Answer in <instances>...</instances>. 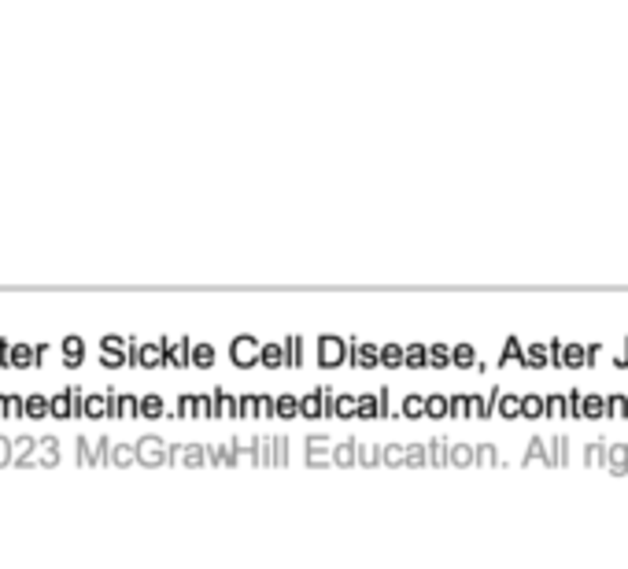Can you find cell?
Instances as JSON below:
<instances>
[{"instance_id": "obj_48", "label": "cell", "mask_w": 628, "mask_h": 569, "mask_svg": "<svg viewBox=\"0 0 628 569\" xmlns=\"http://www.w3.org/2000/svg\"><path fill=\"white\" fill-rule=\"evenodd\" d=\"M111 462H118V466H129V462H137V447L118 444V447H115V455H111Z\"/></svg>"}, {"instance_id": "obj_12", "label": "cell", "mask_w": 628, "mask_h": 569, "mask_svg": "<svg viewBox=\"0 0 628 569\" xmlns=\"http://www.w3.org/2000/svg\"><path fill=\"white\" fill-rule=\"evenodd\" d=\"M495 414H499L503 422H517L521 418V392H503L495 396Z\"/></svg>"}, {"instance_id": "obj_58", "label": "cell", "mask_w": 628, "mask_h": 569, "mask_svg": "<svg viewBox=\"0 0 628 569\" xmlns=\"http://www.w3.org/2000/svg\"><path fill=\"white\" fill-rule=\"evenodd\" d=\"M126 344H129V340H122V337H115V333H111V337H104V340H100V348H118V351H122Z\"/></svg>"}, {"instance_id": "obj_29", "label": "cell", "mask_w": 628, "mask_h": 569, "mask_svg": "<svg viewBox=\"0 0 628 569\" xmlns=\"http://www.w3.org/2000/svg\"><path fill=\"white\" fill-rule=\"evenodd\" d=\"M447 366H455L451 348H447V344H433L429 348V370H447Z\"/></svg>"}, {"instance_id": "obj_10", "label": "cell", "mask_w": 628, "mask_h": 569, "mask_svg": "<svg viewBox=\"0 0 628 569\" xmlns=\"http://www.w3.org/2000/svg\"><path fill=\"white\" fill-rule=\"evenodd\" d=\"M580 418H584V422L610 418V414H606V396H602V392H584V399H580Z\"/></svg>"}, {"instance_id": "obj_36", "label": "cell", "mask_w": 628, "mask_h": 569, "mask_svg": "<svg viewBox=\"0 0 628 569\" xmlns=\"http://www.w3.org/2000/svg\"><path fill=\"white\" fill-rule=\"evenodd\" d=\"M473 462H477V447H469V444L451 447V466H473Z\"/></svg>"}, {"instance_id": "obj_41", "label": "cell", "mask_w": 628, "mask_h": 569, "mask_svg": "<svg viewBox=\"0 0 628 569\" xmlns=\"http://www.w3.org/2000/svg\"><path fill=\"white\" fill-rule=\"evenodd\" d=\"M104 355H100V362H104V370H118V366H126L129 359H126V351H118V348H100Z\"/></svg>"}, {"instance_id": "obj_24", "label": "cell", "mask_w": 628, "mask_h": 569, "mask_svg": "<svg viewBox=\"0 0 628 569\" xmlns=\"http://www.w3.org/2000/svg\"><path fill=\"white\" fill-rule=\"evenodd\" d=\"M333 414H337V418H359V396H355V392H340Z\"/></svg>"}, {"instance_id": "obj_56", "label": "cell", "mask_w": 628, "mask_h": 569, "mask_svg": "<svg viewBox=\"0 0 628 569\" xmlns=\"http://www.w3.org/2000/svg\"><path fill=\"white\" fill-rule=\"evenodd\" d=\"M613 366H618V370H628V337H625V344H621V351L613 355Z\"/></svg>"}, {"instance_id": "obj_20", "label": "cell", "mask_w": 628, "mask_h": 569, "mask_svg": "<svg viewBox=\"0 0 628 569\" xmlns=\"http://www.w3.org/2000/svg\"><path fill=\"white\" fill-rule=\"evenodd\" d=\"M403 366H407V370H429V348L407 344V348H403Z\"/></svg>"}, {"instance_id": "obj_33", "label": "cell", "mask_w": 628, "mask_h": 569, "mask_svg": "<svg viewBox=\"0 0 628 569\" xmlns=\"http://www.w3.org/2000/svg\"><path fill=\"white\" fill-rule=\"evenodd\" d=\"M140 414V399L137 396H118L115 399V418H137Z\"/></svg>"}, {"instance_id": "obj_14", "label": "cell", "mask_w": 628, "mask_h": 569, "mask_svg": "<svg viewBox=\"0 0 628 569\" xmlns=\"http://www.w3.org/2000/svg\"><path fill=\"white\" fill-rule=\"evenodd\" d=\"M81 359H86V344H81V337H63V366L67 370H78Z\"/></svg>"}, {"instance_id": "obj_45", "label": "cell", "mask_w": 628, "mask_h": 569, "mask_svg": "<svg viewBox=\"0 0 628 569\" xmlns=\"http://www.w3.org/2000/svg\"><path fill=\"white\" fill-rule=\"evenodd\" d=\"M606 451H610V447L602 444V440L588 444V455H584V462H588V466H602V462H606Z\"/></svg>"}, {"instance_id": "obj_34", "label": "cell", "mask_w": 628, "mask_h": 569, "mask_svg": "<svg viewBox=\"0 0 628 569\" xmlns=\"http://www.w3.org/2000/svg\"><path fill=\"white\" fill-rule=\"evenodd\" d=\"M52 414L56 418H74V403H70V388L52 396Z\"/></svg>"}, {"instance_id": "obj_57", "label": "cell", "mask_w": 628, "mask_h": 569, "mask_svg": "<svg viewBox=\"0 0 628 569\" xmlns=\"http://www.w3.org/2000/svg\"><path fill=\"white\" fill-rule=\"evenodd\" d=\"M562 348H565L562 340H551V362L558 366V370H562Z\"/></svg>"}, {"instance_id": "obj_37", "label": "cell", "mask_w": 628, "mask_h": 569, "mask_svg": "<svg viewBox=\"0 0 628 569\" xmlns=\"http://www.w3.org/2000/svg\"><path fill=\"white\" fill-rule=\"evenodd\" d=\"M429 462L433 466H447V462H451V447H447V440H429Z\"/></svg>"}, {"instance_id": "obj_2", "label": "cell", "mask_w": 628, "mask_h": 569, "mask_svg": "<svg viewBox=\"0 0 628 569\" xmlns=\"http://www.w3.org/2000/svg\"><path fill=\"white\" fill-rule=\"evenodd\" d=\"M344 362H348V340L337 333L318 337V366L322 370H340Z\"/></svg>"}, {"instance_id": "obj_4", "label": "cell", "mask_w": 628, "mask_h": 569, "mask_svg": "<svg viewBox=\"0 0 628 569\" xmlns=\"http://www.w3.org/2000/svg\"><path fill=\"white\" fill-rule=\"evenodd\" d=\"M348 362L359 366V370H373V366H381V348H377V344L348 340Z\"/></svg>"}, {"instance_id": "obj_9", "label": "cell", "mask_w": 628, "mask_h": 569, "mask_svg": "<svg viewBox=\"0 0 628 569\" xmlns=\"http://www.w3.org/2000/svg\"><path fill=\"white\" fill-rule=\"evenodd\" d=\"M521 366H525V370H547V366H554L551 362V344H529L525 355H521Z\"/></svg>"}, {"instance_id": "obj_59", "label": "cell", "mask_w": 628, "mask_h": 569, "mask_svg": "<svg viewBox=\"0 0 628 569\" xmlns=\"http://www.w3.org/2000/svg\"><path fill=\"white\" fill-rule=\"evenodd\" d=\"M30 447H33V440H30V436H22V440L15 444V451H19V462H26V455H30Z\"/></svg>"}, {"instance_id": "obj_51", "label": "cell", "mask_w": 628, "mask_h": 569, "mask_svg": "<svg viewBox=\"0 0 628 569\" xmlns=\"http://www.w3.org/2000/svg\"><path fill=\"white\" fill-rule=\"evenodd\" d=\"M451 418H469V396H451Z\"/></svg>"}, {"instance_id": "obj_60", "label": "cell", "mask_w": 628, "mask_h": 569, "mask_svg": "<svg viewBox=\"0 0 628 569\" xmlns=\"http://www.w3.org/2000/svg\"><path fill=\"white\" fill-rule=\"evenodd\" d=\"M78 462H86V466L92 462V455H89V440H81V436H78Z\"/></svg>"}, {"instance_id": "obj_42", "label": "cell", "mask_w": 628, "mask_h": 569, "mask_svg": "<svg viewBox=\"0 0 628 569\" xmlns=\"http://www.w3.org/2000/svg\"><path fill=\"white\" fill-rule=\"evenodd\" d=\"M551 458V447H547V440H529V455H525V462H547Z\"/></svg>"}, {"instance_id": "obj_53", "label": "cell", "mask_w": 628, "mask_h": 569, "mask_svg": "<svg viewBox=\"0 0 628 569\" xmlns=\"http://www.w3.org/2000/svg\"><path fill=\"white\" fill-rule=\"evenodd\" d=\"M277 414V399L274 396H259V418H274Z\"/></svg>"}, {"instance_id": "obj_8", "label": "cell", "mask_w": 628, "mask_h": 569, "mask_svg": "<svg viewBox=\"0 0 628 569\" xmlns=\"http://www.w3.org/2000/svg\"><path fill=\"white\" fill-rule=\"evenodd\" d=\"M521 418L525 422L547 418V392H525L521 396Z\"/></svg>"}, {"instance_id": "obj_31", "label": "cell", "mask_w": 628, "mask_h": 569, "mask_svg": "<svg viewBox=\"0 0 628 569\" xmlns=\"http://www.w3.org/2000/svg\"><path fill=\"white\" fill-rule=\"evenodd\" d=\"M606 462H610L613 473H625V470H628V444H610Z\"/></svg>"}, {"instance_id": "obj_30", "label": "cell", "mask_w": 628, "mask_h": 569, "mask_svg": "<svg viewBox=\"0 0 628 569\" xmlns=\"http://www.w3.org/2000/svg\"><path fill=\"white\" fill-rule=\"evenodd\" d=\"M277 418H300V396H296V392H281L277 396Z\"/></svg>"}, {"instance_id": "obj_38", "label": "cell", "mask_w": 628, "mask_h": 569, "mask_svg": "<svg viewBox=\"0 0 628 569\" xmlns=\"http://www.w3.org/2000/svg\"><path fill=\"white\" fill-rule=\"evenodd\" d=\"M140 418H163V396L148 392L145 399H140Z\"/></svg>"}, {"instance_id": "obj_13", "label": "cell", "mask_w": 628, "mask_h": 569, "mask_svg": "<svg viewBox=\"0 0 628 569\" xmlns=\"http://www.w3.org/2000/svg\"><path fill=\"white\" fill-rule=\"evenodd\" d=\"M495 396H499V388H488V392H473L469 396V414L473 418H492L495 414Z\"/></svg>"}, {"instance_id": "obj_43", "label": "cell", "mask_w": 628, "mask_h": 569, "mask_svg": "<svg viewBox=\"0 0 628 569\" xmlns=\"http://www.w3.org/2000/svg\"><path fill=\"white\" fill-rule=\"evenodd\" d=\"M177 418H182V422L196 418V396L193 392H182V399H177Z\"/></svg>"}, {"instance_id": "obj_25", "label": "cell", "mask_w": 628, "mask_h": 569, "mask_svg": "<svg viewBox=\"0 0 628 569\" xmlns=\"http://www.w3.org/2000/svg\"><path fill=\"white\" fill-rule=\"evenodd\" d=\"M606 414L613 422H625L628 418V392H610L606 396Z\"/></svg>"}, {"instance_id": "obj_28", "label": "cell", "mask_w": 628, "mask_h": 569, "mask_svg": "<svg viewBox=\"0 0 628 569\" xmlns=\"http://www.w3.org/2000/svg\"><path fill=\"white\" fill-rule=\"evenodd\" d=\"M333 462H337V466H355V462H359V444H351V440L337 444L333 447Z\"/></svg>"}, {"instance_id": "obj_17", "label": "cell", "mask_w": 628, "mask_h": 569, "mask_svg": "<svg viewBox=\"0 0 628 569\" xmlns=\"http://www.w3.org/2000/svg\"><path fill=\"white\" fill-rule=\"evenodd\" d=\"M259 366H266V370H281V366H289L285 344H263V351H259Z\"/></svg>"}, {"instance_id": "obj_62", "label": "cell", "mask_w": 628, "mask_h": 569, "mask_svg": "<svg viewBox=\"0 0 628 569\" xmlns=\"http://www.w3.org/2000/svg\"><path fill=\"white\" fill-rule=\"evenodd\" d=\"M33 351H38V366H41L45 359H49V344H38V348H33Z\"/></svg>"}, {"instance_id": "obj_18", "label": "cell", "mask_w": 628, "mask_h": 569, "mask_svg": "<svg viewBox=\"0 0 628 569\" xmlns=\"http://www.w3.org/2000/svg\"><path fill=\"white\" fill-rule=\"evenodd\" d=\"M215 418H241V399L215 388Z\"/></svg>"}, {"instance_id": "obj_5", "label": "cell", "mask_w": 628, "mask_h": 569, "mask_svg": "<svg viewBox=\"0 0 628 569\" xmlns=\"http://www.w3.org/2000/svg\"><path fill=\"white\" fill-rule=\"evenodd\" d=\"M170 458V447L159 440V436H145V440L137 444V462H145V466H163V462Z\"/></svg>"}, {"instance_id": "obj_35", "label": "cell", "mask_w": 628, "mask_h": 569, "mask_svg": "<svg viewBox=\"0 0 628 569\" xmlns=\"http://www.w3.org/2000/svg\"><path fill=\"white\" fill-rule=\"evenodd\" d=\"M565 414H570L565 392H547V418H565Z\"/></svg>"}, {"instance_id": "obj_49", "label": "cell", "mask_w": 628, "mask_h": 569, "mask_svg": "<svg viewBox=\"0 0 628 569\" xmlns=\"http://www.w3.org/2000/svg\"><path fill=\"white\" fill-rule=\"evenodd\" d=\"M196 418H215V392L196 396Z\"/></svg>"}, {"instance_id": "obj_19", "label": "cell", "mask_w": 628, "mask_h": 569, "mask_svg": "<svg viewBox=\"0 0 628 569\" xmlns=\"http://www.w3.org/2000/svg\"><path fill=\"white\" fill-rule=\"evenodd\" d=\"M588 366V348L584 344H565L562 348V370H584Z\"/></svg>"}, {"instance_id": "obj_21", "label": "cell", "mask_w": 628, "mask_h": 569, "mask_svg": "<svg viewBox=\"0 0 628 569\" xmlns=\"http://www.w3.org/2000/svg\"><path fill=\"white\" fill-rule=\"evenodd\" d=\"M451 362L458 366V370H477V348H473V344H455L451 348Z\"/></svg>"}, {"instance_id": "obj_55", "label": "cell", "mask_w": 628, "mask_h": 569, "mask_svg": "<svg viewBox=\"0 0 628 569\" xmlns=\"http://www.w3.org/2000/svg\"><path fill=\"white\" fill-rule=\"evenodd\" d=\"M8 414H11V418H19V414H26V399H19V396H8Z\"/></svg>"}, {"instance_id": "obj_26", "label": "cell", "mask_w": 628, "mask_h": 569, "mask_svg": "<svg viewBox=\"0 0 628 569\" xmlns=\"http://www.w3.org/2000/svg\"><path fill=\"white\" fill-rule=\"evenodd\" d=\"M285 359H289L292 370H300V366H303V337L300 333L285 337Z\"/></svg>"}, {"instance_id": "obj_61", "label": "cell", "mask_w": 628, "mask_h": 569, "mask_svg": "<svg viewBox=\"0 0 628 569\" xmlns=\"http://www.w3.org/2000/svg\"><path fill=\"white\" fill-rule=\"evenodd\" d=\"M599 355H602V348H599V344H588V366H595V359H599Z\"/></svg>"}, {"instance_id": "obj_52", "label": "cell", "mask_w": 628, "mask_h": 569, "mask_svg": "<svg viewBox=\"0 0 628 569\" xmlns=\"http://www.w3.org/2000/svg\"><path fill=\"white\" fill-rule=\"evenodd\" d=\"M492 462H499L495 447H492V444H481V447H477V466H492Z\"/></svg>"}, {"instance_id": "obj_54", "label": "cell", "mask_w": 628, "mask_h": 569, "mask_svg": "<svg viewBox=\"0 0 628 569\" xmlns=\"http://www.w3.org/2000/svg\"><path fill=\"white\" fill-rule=\"evenodd\" d=\"M41 451H45V462H49V466H56V451H59V444H56V436H49V440H41Z\"/></svg>"}, {"instance_id": "obj_46", "label": "cell", "mask_w": 628, "mask_h": 569, "mask_svg": "<svg viewBox=\"0 0 628 569\" xmlns=\"http://www.w3.org/2000/svg\"><path fill=\"white\" fill-rule=\"evenodd\" d=\"M385 466H407V447L388 444V447H385Z\"/></svg>"}, {"instance_id": "obj_3", "label": "cell", "mask_w": 628, "mask_h": 569, "mask_svg": "<svg viewBox=\"0 0 628 569\" xmlns=\"http://www.w3.org/2000/svg\"><path fill=\"white\" fill-rule=\"evenodd\" d=\"M259 351H263V344H259L252 333H241L230 344V359H233L236 370H252V366H259Z\"/></svg>"}, {"instance_id": "obj_47", "label": "cell", "mask_w": 628, "mask_h": 569, "mask_svg": "<svg viewBox=\"0 0 628 569\" xmlns=\"http://www.w3.org/2000/svg\"><path fill=\"white\" fill-rule=\"evenodd\" d=\"M359 462H362V466H377V462H385V447H359Z\"/></svg>"}, {"instance_id": "obj_27", "label": "cell", "mask_w": 628, "mask_h": 569, "mask_svg": "<svg viewBox=\"0 0 628 569\" xmlns=\"http://www.w3.org/2000/svg\"><path fill=\"white\" fill-rule=\"evenodd\" d=\"M359 418H366V422L381 418V399L373 392H359Z\"/></svg>"}, {"instance_id": "obj_23", "label": "cell", "mask_w": 628, "mask_h": 569, "mask_svg": "<svg viewBox=\"0 0 628 569\" xmlns=\"http://www.w3.org/2000/svg\"><path fill=\"white\" fill-rule=\"evenodd\" d=\"M521 355H525V348H521V340L517 337H506V344H503V351H499V366L506 370V366H521Z\"/></svg>"}, {"instance_id": "obj_40", "label": "cell", "mask_w": 628, "mask_h": 569, "mask_svg": "<svg viewBox=\"0 0 628 569\" xmlns=\"http://www.w3.org/2000/svg\"><path fill=\"white\" fill-rule=\"evenodd\" d=\"M381 366H388V370H399L403 366V348L399 344H385L381 348Z\"/></svg>"}, {"instance_id": "obj_16", "label": "cell", "mask_w": 628, "mask_h": 569, "mask_svg": "<svg viewBox=\"0 0 628 569\" xmlns=\"http://www.w3.org/2000/svg\"><path fill=\"white\" fill-rule=\"evenodd\" d=\"M307 458H311V466H329V462H333V447H329V440L325 436H311V440H307Z\"/></svg>"}, {"instance_id": "obj_15", "label": "cell", "mask_w": 628, "mask_h": 569, "mask_svg": "<svg viewBox=\"0 0 628 569\" xmlns=\"http://www.w3.org/2000/svg\"><path fill=\"white\" fill-rule=\"evenodd\" d=\"M447 414H451V396L447 392H429L425 396V418H447Z\"/></svg>"}, {"instance_id": "obj_11", "label": "cell", "mask_w": 628, "mask_h": 569, "mask_svg": "<svg viewBox=\"0 0 628 569\" xmlns=\"http://www.w3.org/2000/svg\"><path fill=\"white\" fill-rule=\"evenodd\" d=\"M137 366H145V370H156V366H167V344H140L137 351Z\"/></svg>"}, {"instance_id": "obj_64", "label": "cell", "mask_w": 628, "mask_h": 569, "mask_svg": "<svg viewBox=\"0 0 628 569\" xmlns=\"http://www.w3.org/2000/svg\"><path fill=\"white\" fill-rule=\"evenodd\" d=\"M0 414H8V399L4 396H0Z\"/></svg>"}, {"instance_id": "obj_63", "label": "cell", "mask_w": 628, "mask_h": 569, "mask_svg": "<svg viewBox=\"0 0 628 569\" xmlns=\"http://www.w3.org/2000/svg\"><path fill=\"white\" fill-rule=\"evenodd\" d=\"M8 447H11L8 440H0V462H8Z\"/></svg>"}, {"instance_id": "obj_32", "label": "cell", "mask_w": 628, "mask_h": 569, "mask_svg": "<svg viewBox=\"0 0 628 569\" xmlns=\"http://www.w3.org/2000/svg\"><path fill=\"white\" fill-rule=\"evenodd\" d=\"M193 366L196 370H211L215 366V348L211 344H193Z\"/></svg>"}, {"instance_id": "obj_22", "label": "cell", "mask_w": 628, "mask_h": 569, "mask_svg": "<svg viewBox=\"0 0 628 569\" xmlns=\"http://www.w3.org/2000/svg\"><path fill=\"white\" fill-rule=\"evenodd\" d=\"M399 414H403L407 422L425 418V396H421V392H407V396H403V403H399Z\"/></svg>"}, {"instance_id": "obj_1", "label": "cell", "mask_w": 628, "mask_h": 569, "mask_svg": "<svg viewBox=\"0 0 628 569\" xmlns=\"http://www.w3.org/2000/svg\"><path fill=\"white\" fill-rule=\"evenodd\" d=\"M0 366H8V370H33L38 366V351L30 344H11L8 337H0Z\"/></svg>"}, {"instance_id": "obj_6", "label": "cell", "mask_w": 628, "mask_h": 569, "mask_svg": "<svg viewBox=\"0 0 628 569\" xmlns=\"http://www.w3.org/2000/svg\"><path fill=\"white\" fill-rule=\"evenodd\" d=\"M329 388H311L300 396V414L303 418H329V403H325Z\"/></svg>"}, {"instance_id": "obj_44", "label": "cell", "mask_w": 628, "mask_h": 569, "mask_svg": "<svg viewBox=\"0 0 628 569\" xmlns=\"http://www.w3.org/2000/svg\"><path fill=\"white\" fill-rule=\"evenodd\" d=\"M429 462V444H410L407 447V466H425Z\"/></svg>"}, {"instance_id": "obj_50", "label": "cell", "mask_w": 628, "mask_h": 569, "mask_svg": "<svg viewBox=\"0 0 628 569\" xmlns=\"http://www.w3.org/2000/svg\"><path fill=\"white\" fill-rule=\"evenodd\" d=\"M241 418H259V396H252V392L241 396Z\"/></svg>"}, {"instance_id": "obj_7", "label": "cell", "mask_w": 628, "mask_h": 569, "mask_svg": "<svg viewBox=\"0 0 628 569\" xmlns=\"http://www.w3.org/2000/svg\"><path fill=\"white\" fill-rule=\"evenodd\" d=\"M167 344V366L174 370H185V366H193V340H163Z\"/></svg>"}, {"instance_id": "obj_39", "label": "cell", "mask_w": 628, "mask_h": 569, "mask_svg": "<svg viewBox=\"0 0 628 569\" xmlns=\"http://www.w3.org/2000/svg\"><path fill=\"white\" fill-rule=\"evenodd\" d=\"M26 414L30 418H45V414H52V399H45L41 392L26 399Z\"/></svg>"}]
</instances>
